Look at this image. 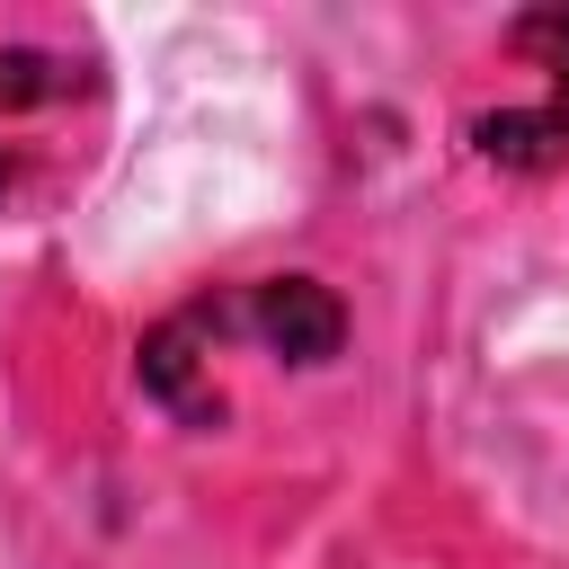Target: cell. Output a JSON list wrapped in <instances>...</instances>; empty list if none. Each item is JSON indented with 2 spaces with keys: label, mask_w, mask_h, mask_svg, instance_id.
<instances>
[{
  "label": "cell",
  "mask_w": 569,
  "mask_h": 569,
  "mask_svg": "<svg viewBox=\"0 0 569 569\" xmlns=\"http://www.w3.org/2000/svg\"><path fill=\"white\" fill-rule=\"evenodd\" d=\"M71 71L53 53H0V107H36V98H62Z\"/></svg>",
  "instance_id": "5b68a950"
},
{
  "label": "cell",
  "mask_w": 569,
  "mask_h": 569,
  "mask_svg": "<svg viewBox=\"0 0 569 569\" xmlns=\"http://www.w3.org/2000/svg\"><path fill=\"white\" fill-rule=\"evenodd\" d=\"M0 178H9V160H0Z\"/></svg>",
  "instance_id": "8992f818"
},
{
  "label": "cell",
  "mask_w": 569,
  "mask_h": 569,
  "mask_svg": "<svg viewBox=\"0 0 569 569\" xmlns=\"http://www.w3.org/2000/svg\"><path fill=\"white\" fill-rule=\"evenodd\" d=\"M480 151L498 160V169H551V160H569V124L551 116V107H507V116H480Z\"/></svg>",
  "instance_id": "3957f363"
},
{
  "label": "cell",
  "mask_w": 569,
  "mask_h": 569,
  "mask_svg": "<svg viewBox=\"0 0 569 569\" xmlns=\"http://www.w3.org/2000/svg\"><path fill=\"white\" fill-rule=\"evenodd\" d=\"M507 44H516L525 62H542V71H551V116L569 124V0H560V9H533V18H516V27H507Z\"/></svg>",
  "instance_id": "277c9868"
},
{
  "label": "cell",
  "mask_w": 569,
  "mask_h": 569,
  "mask_svg": "<svg viewBox=\"0 0 569 569\" xmlns=\"http://www.w3.org/2000/svg\"><path fill=\"white\" fill-rule=\"evenodd\" d=\"M142 382H151L187 427H213V418H222V391H204V382H196V320L151 329V347H142Z\"/></svg>",
  "instance_id": "7a4b0ae2"
},
{
  "label": "cell",
  "mask_w": 569,
  "mask_h": 569,
  "mask_svg": "<svg viewBox=\"0 0 569 569\" xmlns=\"http://www.w3.org/2000/svg\"><path fill=\"white\" fill-rule=\"evenodd\" d=\"M249 320H258V338H267L276 356H293V365H320V356H338V338H347L338 293L311 284V276H267L258 302H249Z\"/></svg>",
  "instance_id": "6da1fadb"
}]
</instances>
